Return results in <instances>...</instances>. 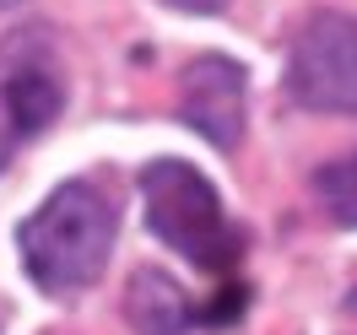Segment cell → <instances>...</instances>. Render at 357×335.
<instances>
[{"instance_id": "6", "label": "cell", "mask_w": 357, "mask_h": 335, "mask_svg": "<svg viewBox=\"0 0 357 335\" xmlns=\"http://www.w3.org/2000/svg\"><path fill=\"white\" fill-rule=\"evenodd\" d=\"M60 103H66V92H60V81H54L44 65H22L17 76H6V87H0V114H6L11 135L49 130L54 114H60Z\"/></svg>"}, {"instance_id": "8", "label": "cell", "mask_w": 357, "mask_h": 335, "mask_svg": "<svg viewBox=\"0 0 357 335\" xmlns=\"http://www.w3.org/2000/svg\"><path fill=\"white\" fill-rule=\"evenodd\" d=\"M178 11H222L227 0H174Z\"/></svg>"}, {"instance_id": "1", "label": "cell", "mask_w": 357, "mask_h": 335, "mask_svg": "<svg viewBox=\"0 0 357 335\" xmlns=\"http://www.w3.org/2000/svg\"><path fill=\"white\" fill-rule=\"evenodd\" d=\"M114 249V205L92 184H60L22 222V265L44 292L92 287Z\"/></svg>"}, {"instance_id": "4", "label": "cell", "mask_w": 357, "mask_h": 335, "mask_svg": "<svg viewBox=\"0 0 357 335\" xmlns=\"http://www.w3.org/2000/svg\"><path fill=\"white\" fill-rule=\"evenodd\" d=\"M178 109H184V119H190L211 146L233 152L238 135H244V109H249L244 65L227 60V54H195V60L184 65V76H178Z\"/></svg>"}, {"instance_id": "9", "label": "cell", "mask_w": 357, "mask_h": 335, "mask_svg": "<svg viewBox=\"0 0 357 335\" xmlns=\"http://www.w3.org/2000/svg\"><path fill=\"white\" fill-rule=\"evenodd\" d=\"M0 6H11V0H0Z\"/></svg>"}, {"instance_id": "5", "label": "cell", "mask_w": 357, "mask_h": 335, "mask_svg": "<svg viewBox=\"0 0 357 335\" xmlns=\"http://www.w3.org/2000/svg\"><path fill=\"white\" fill-rule=\"evenodd\" d=\"M125 319H130L135 335H184L195 325V309H190V297L178 292L174 276L135 270L130 287H125Z\"/></svg>"}, {"instance_id": "7", "label": "cell", "mask_w": 357, "mask_h": 335, "mask_svg": "<svg viewBox=\"0 0 357 335\" xmlns=\"http://www.w3.org/2000/svg\"><path fill=\"white\" fill-rule=\"evenodd\" d=\"M314 195H319V205L331 211V222L357 227V152L335 157L325 168H314Z\"/></svg>"}, {"instance_id": "3", "label": "cell", "mask_w": 357, "mask_h": 335, "mask_svg": "<svg viewBox=\"0 0 357 335\" xmlns=\"http://www.w3.org/2000/svg\"><path fill=\"white\" fill-rule=\"evenodd\" d=\"M287 87L314 114H357V17L319 11L303 22L287 60Z\"/></svg>"}, {"instance_id": "2", "label": "cell", "mask_w": 357, "mask_h": 335, "mask_svg": "<svg viewBox=\"0 0 357 335\" xmlns=\"http://www.w3.org/2000/svg\"><path fill=\"white\" fill-rule=\"evenodd\" d=\"M141 195H146V227L168 249H178L184 260H195L206 270H227L238 260L244 238L227 227L222 201L206 173H195L178 157H157L141 168Z\"/></svg>"}]
</instances>
